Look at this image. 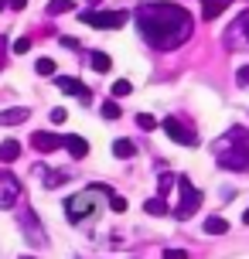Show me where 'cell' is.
Listing matches in <instances>:
<instances>
[{
    "mask_svg": "<svg viewBox=\"0 0 249 259\" xmlns=\"http://www.w3.org/2000/svg\"><path fill=\"white\" fill-rule=\"evenodd\" d=\"M137 27L147 45L157 52H174L195 31V17L184 11L181 4H144L137 11Z\"/></svg>",
    "mask_w": 249,
    "mask_h": 259,
    "instance_id": "obj_1",
    "label": "cell"
},
{
    "mask_svg": "<svg viewBox=\"0 0 249 259\" xmlns=\"http://www.w3.org/2000/svg\"><path fill=\"white\" fill-rule=\"evenodd\" d=\"M178 194H181V201H178V208H174V215H178V219H191L198 208H201V191L181 174V178H178Z\"/></svg>",
    "mask_w": 249,
    "mask_h": 259,
    "instance_id": "obj_2",
    "label": "cell"
},
{
    "mask_svg": "<svg viewBox=\"0 0 249 259\" xmlns=\"http://www.w3.org/2000/svg\"><path fill=\"white\" fill-rule=\"evenodd\" d=\"M219 167L222 170H249V143H232L219 154Z\"/></svg>",
    "mask_w": 249,
    "mask_h": 259,
    "instance_id": "obj_3",
    "label": "cell"
},
{
    "mask_svg": "<svg viewBox=\"0 0 249 259\" xmlns=\"http://www.w3.org/2000/svg\"><path fill=\"white\" fill-rule=\"evenodd\" d=\"M225 48H249V11L239 14L225 31Z\"/></svg>",
    "mask_w": 249,
    "mask_h": 259,
    "instance_id": "obj_4",
    "label": "cell"
},
{
    "mask_svg": "<svg viewBox=\"0 0 249 259\" xmlns=\"http://www.w3.org/2000/svg\"><path fill=\"white\" fill-rule=\"evenodd\" d=\"M127 11H86L82 14V21L92 27H123L127 24Z\"/></svg>",
    "mask_w": 249,
    "mask_h": 259,
    "instance_id": "obj_5",
    "label": "cell"
},
{
    "mask_svg": "<svg viewBox=\"0 0 249 259\" xmlns=\"http://www.w3.org/2000/svg\"><path fill=\"white\" fill-rule=\"evenodd\" d=\"M96 211V201H92V191L89 194H75V198H68L65 201V215L72 222H86Z\"/></svg>",
    "mask_w": 249,
    "mask_h": 259,
    "instance_id": "obj_6",
    "label": "cell"
},
{
    "mask_svg": "<svg viewBox=\"0 0 249 259\" xmlns=\"http://www.w3.org/2000/svg\"><path fill=\"white\" fill-rule=\"evenodd\" d=\"M160 126H164V133H168L171 140H174V143H181V147H195V143H198V137H195V133H191L188 126H184V123H181L178 116H168L164 123H160Z\"/></svg>",
    "mask_w": 249,
    "mask_h": 259,
    "instance_id": "obj_7",
    "label": "cell"
},
{
    "mask_svg": "<svg viewBox=\"0 0 249 259\" xmlns=\"http://www.w3.org/2000/svg\"><path fill=\"white\" fill-rule=\"evenodd\" d=\"M17 194H21V184L14 181L11 174H0V208H14Z\"/></svg>",
    "mask_w": 249,
    "mask_h": 259,
    "instance_id": "obj_8",
    "label": "cell"
},
{
    "mask_svg": "<svg viewBox=\"0 0 249 259\" xmlns=\"http://www.w3.org/2000/svg\"><path fill=\"white\" fill-rule=\"evenodd\" d=\"M62 140H65V137H58V133L38 130V133L31 137V147H34V150H41V154H52V150H58V147H62Z\"/></svg>",
    "mask_w": 249,
    "mask_h": 259,
    "instance_id": "obj_9",
    "label": "cell"
},
{
    "mask_svg": "<svg viewBox=\"0 0 249 259\" xmlns=\"http://www.w3.org/2000/svg\"><path fill=\"white\" fill-rule=\"evenodd\" d=\"M55 85H58V89L65 92V96H79L82 103H89V99H92V96H89V89L82 85L79 78H72V75H58V82H55Z\"/></svg>",
    "mask_w": 249,
    "mask_h": 259,
    "instance_id": "obj_10",
    "label": "cell"
},
{
    "mask_svg": "<svg viewBox=\"0 0 249 259\" xmlns=\"http://www.w3.org/2000/svg\"><path fill=\"white\" fill-rule=\"evenodd\" d=\"M27 116H31V109H24V106H11V109L0 113V126H17V123H24Z\"/></svg>",
    "mask_w": 249,
    "mask_h": 259,
    "instance_id": "obj_11",
    "label": "cell"
},
{
    "mask_svg": "<svg viewBox=\"0 0 249 259\" xmlns=\"http://www.w3.org/2000/svg\"><path fill=\"white\" fill-rule=\"evenodd\" d=\"M62 147H65V150H68L72 157H75V160H82V157L89 154V143L82 140V137H75V133H68L65 140H62Z\"/></svg>",
    "mask_w": 249,
    "mask_h": 259,
    "instance_id": "obj_12",
    "label": "cell"
},
{
    "mask_svg": "<svg viewBox=\"0 0 249 259\" xmlns=\"http://www.w3.org/2000/svg\"><path fill=\"white\" fill-rule=\"evenodd\" d=\"M21 157V140H4L0 143V164H14Z\"/></svg>",
    "mask_w": 249,
    "mask_h": 259,
    "instance_id": "obj_13",
    "label": "cell"
},
{
    "mask_svg": "<svg viewBox=\"0 0 249 259\" xmlns=\"http://www.w3.org/2000/svg\"><path fill=\"white\" fill-rule=\"evenodd\" d=\"M229 4H232V0H205V7H201V17H205V21H215V17H219V14L229 7Z\"/></svg>",
    "mask_w": 249,
    "mask_h": 259,
    "instance_id": "obj_14",
    "label": "cell"
},
{
    "mask_svg": "<svg viewBox=\"0 0 249 259\" xmlns=\"http://www.w3.org/2000/svg\"><path fill=\"white\" fill-rule=\"evenodd\" d=\"M113 157H119V160L137 157V143H133V140H113Z\"/></svg>",
    "mask_w": 249,
    "mask_h": 259,
    "instance_id": "obj_15",
    "label": "cell"
},
{
    "mask_svg": "<svg viewBox=\"0 0 249 259\" xmlns=\"http://www.w3.org/2000/svg\"><path fill=\"white\" fill-rule=\"evenodd\" d=\"M144 211H147V215H168V211H171V208H168V198H160V194H157V198H147V201H144Z\"/></svg>",
    "mask_w": 249,
    "mask_h": 259,
    "instance_id": "obj_16",
    "label": "cell"
},
{
    "mask_svg": "<svg viewBox=\"0 0 249 259\" xmlns=\"http://www.w3.org/2000/svg\"><path fill=\"white\" fill-rule=\"evenodd\" d=\"M205 232L209 235H225L229 232V222H225L222 215H212V219H205Z\"/></svg>",
    "mask_w": 249,
    "mask_h": 259,
    "instance_id": "obj_17",
    "label": "cell"
},
{
    "mask_svg": "<svg viewBox=\"0 0 249 259\" xmlns=\"http://www.w3.org/2000/svg\"><path fill=\"white\" fill-rule=\"evenodd\" d=\"M24 229H27V239H31L34 246H41V242H45V239H41V232H38V219H34L31 211H27V222H24Z\"/></svg>",
    "mask_w": 249,
    "mask_h": 259,
    "instance_id": "obj_18",
    "label": "cell"
},
{
    "mask_svg": "<svg viewBox=\"0 0 249 259\" xmlns=\"http://www.w3.org/2000/svg\"><path fill=\"white\" fill-rule=\"evenodd\" d=\"M72 7H75L72 0H48V14H52V17H58V14H68Z\"/></svg>",
    "mask_w": 249,
    "mask_h": 259,
    "instance_id": "obj_19",
    "label": "cell"
},
{
    "mask_svg": "<svg viewBox=\"0 0 249 259\" xmlns=\"http://www.w3.org/2000/svg\"><path fill=\"white\" fill-rule=\"evenodd\" d=\"M92 68H96V72H109V68H113L109 55L106 52H92Z\"/></svg>",
    "mask_w": 249,
    "mask_h": 259,
    "instance_id": "obj_20",
    "label": "cell"
},
{
    "mask_svg": "<svg viewBox=\"0 0 249 259\" xmlns=\"http://www.w3.org/2000/svg\"><path fill=\"white\" fill-rule=\"evenodd\" d=\"M34 72H38V75H55V62L52 58H38V62H34Z\"/></svg>",
    "mask_w": 249,
    "mask_h": 259,
    "instance_id": "obj_21",
    "label": "cell"
},
{
    "mask_svg": "<svg viewBox=\"0 0 249 259\" xmlns=\"http://www.w3.org/2000/svg\"><path fill=\"white\" fill-rule=\"evenodd\" d=\"M130 92H133V85L127 82V78H119V82H113V96H116V99H119V96H130Z\"/></svg>",
    "mask_w": 249,
    "mask_h": 259,
    "instance_id": "obj_22",
    "label": "cell"
},
{
    "mask_svg": "<svg viewBox=\"0 0 249 259\" xmlns=\"http://www.w3.org/2000/svg\"><path fill=\"white\" fill-rule=\"evenodd\" d=\"M109 208H113V211H127V198H123V194H109Z\"/></svg>",
    "mask_w": 249,
    "mask_h": 259,
    "instance_id": "obj_23",
    "label": "cell"
},
{
    "mask_svg": "<svg viewBox=\"0 0 249 259\" xmlns=\"http://www.w3.org/2000/svg\"><path fill=\"white\" fill-rule=\"evenodd\" d=\"M137 126H140V130H154V126H157V119L150 116V113H140V116H137Z\"/></svg>",
    "mask_w": 249,
    "mask_h": 259,
    "instance_id": "obj_24",
    "label": "cell"
},
{
    "mask_svg": "<svg viewBox=\"0 0 249 259\" xmlns=\"http://www.w3.org/2000/svg\"><path fill=\"white\" fill-rule=\"evenodd\" d=\"M103 116L106 119H119V106L113 103V99H109V103H103Z\"/></svg>",
    "mask_w": 249,
    "mask_h": 259,
    "instance_id": "obj_25",
    "label": "cell"
},
{
    "mask_svg": "<svg viewBox=\"0 0 249 259\" xmlns=\"http://www.w3.org/2000/svg\"><path fill=\"white\" fill-rule=\"evenodd\" d=\"M171 184H178V178H171V174H160V198H168Z\"/></svg>",
    "mask_w": 249,
    "mask_h": 259,
    "instance_id": "obj_26",
    "label": "cell"
},
{
    "mask_svg": "<svg viewBox=\"0 0 249 259\" xmlns=\"http://www.w3.org/2000/svg\"><path fill=\"white\" fill-rule=\"evenodd\" d=\"M11 48H14V55H24L27 48H31V38H17V41L11 45Z\"/></svg>",
    "mask_w": 249,
    "mask_h": 259,
    "instance_id": "obj_27",
    "label": "cell"
},
{
    "mask_svg": "<svg viewBox=\"0 0 249 259\" xmlns=\"http://www.w3.org/2000/svg\"><path fill=\"white\" fill-rule=\"evenodd\" d=\"M236 82L242 85V89H249V65H242V68L236 72Z\"/></svg>",
    "mask_w": 249,
    "mask_h": 259,
    "instance_id": "obj_28",
    "label": "cell"
},
{
    "mask_svg": "<svg viewBox=\"0 0 249 259\" xmlns=\"http://www.w3.org/2000/svg\"><path fill=\"white\" fill-rule=\"evenodd\" d=\"M65 119H68V113L62 109V106H55L52 109V123H65Z\"/></svg>",
    "mask_w": 249,
    "mask_h": 259,
    "instance_id": "obj_29",
    "label": "cell"
},
{
    "mask_svg": "<svg viewBox=\"0 0 249 259\" xmlns=\"http://www.w3.org/2000/svg\"><path fill=\"white\" fill-rule=\"evenodd\" d=\"M164 259H188L184 249H164Z\"/></svg>",
    "mask_w": 249,
    "mask_h": 259,
    "instance_id": "obj_30",
    "label": "cell"
},
{
    "mask_svg": "<svg viewBox=\"0 0 249 259\" xmlns=\"http://www.w3.org/2000/svg\"><path fill=\"white\" fill-rule=\"evenodd\" d=\"M24 4H27V0H7V7H14V11H21Z\"/></svg>",
    "mask_w": 249,
    "mask_h": 259,
    "instance_id": "obj_31",
    "label": "cell"
},
{
    "mask_svg": "<svg viewBox=\"0 0 249 259\" xmlns=\"http://www.w3.org/2000/svg\"><path fill=\"white\" fill-rule=\"evenodd\" d=\"M242 222H246V225H249V208H246V215H242Z\"/></svg>",
    "mask_w": 249,
    "mask_h": 259,
    "instance_id": "obj_32",
    "label": "cell"
},
{
    "mask_svg": "<svg viewBox=\"0 0 249 259\" xmlns=\"http://www.w3.org/2000/svg\"><path fill=\"white\" fill-rule=\"evenodd\" d=\"M4 7H7V0H0V11H4Z\"/></svg>",
    "mask_w": 249,
    "mask_h": 259,
    "instance_id": "obj_33",
    "label": "cell"
},
{
    "mask_svg": "<svg viewBox=\"0 0 249 259\" xmlns=\"http://www.w3.org/2000/svg\"><path fill=\"white\" fill-rule=\"evenodd\" d=\"M92 4H96V0H92Z\"/></svg>",
    "mask_w": 249,
    "mask_h": 259,
    "instance_id": "obj_34",
    "label": "cell"
}]
</instances>
